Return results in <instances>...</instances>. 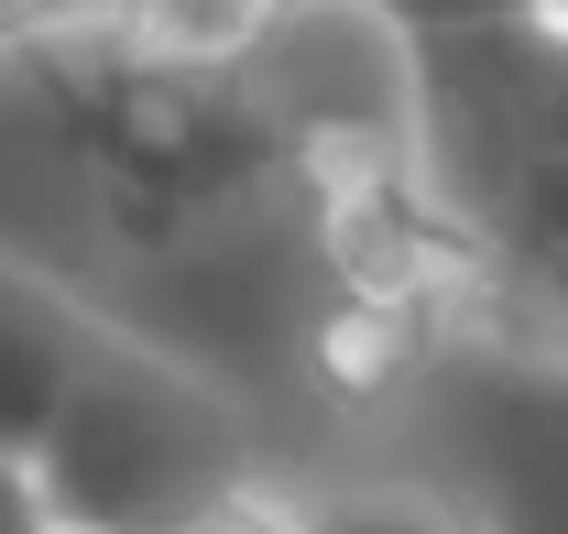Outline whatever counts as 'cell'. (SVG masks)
<instances>
[{
    "label": "cell",
    "instance_id": "obj_1",
    "mask_svg": "<svg viewBox=\"0 0 568 534\" xmlns=\"http://www.w3.org/2000/svg\"><path fill=\"white\" fill-rule=\"evenodd\" d=\"M0 284L209 382L252 437L274 403L416 393L459 306L426 197H339L230 66L121 22L0 55Z\"/></svg>",
    "mask_w": 568,
    "mask_h": 534
},
{
    "label": "cell",
    "instance_id": "obj_4",
    "mask_svg": "<svg viewBox=\"0 0 568 534\" xmlns=\"http://www.w3.org/2000/svg\"><path fill=\"white\" fill-rule=\"evenodd\" d=\"M426 403V480H448V502L470 534H568V371L525 349H437L416 371Z\"/></svg>",
    "mask_w": 568,
    "mask_h": 534
},
{
    "label": "cell",
    "instance_id": "obj_10",
    "mask_svg": "<svg viewBox=\"0 0 568 534\" xmlns=\"http://www.w3.org/2000/svg\"><path fill=\"white\" fill-rule=\"evenodd\" d=\"M0 534H44V502H33V480L0 459Z\"/></svg>",
    "mask_w": 568,
    "mask_h": 534
},
{
    "label": "cell",
    "instance_id": "obj_5",
    "mask_svg": "<svg viewBox=\"0 0 568 534\" xmlns=\"http://www.w3.org/2000/svg\"><path fill=\"white\" fill-rule=\"evenodd\" d=\"M295 534H470V513L448 502V480H426L416 459H372V469H328L306 491H284Z\"/></svg>",
    "mask_w": 568,
    "mask_h": 534
},
{
    "label": "cell",
    "instance_id": "obj_9",
    "mask_svg": "<svg viewBox=\"0 0 568 534\" xmlns=\"http://www.w3.org/2000/svg\"><path fill=\"white\" fill-rule=\"evenodd\" d=\"M121 0H0V55L11 44H55V33H99Z\"/></svg>",
    "mask_w": 568,
    "mask_h": 534
},
{
    "label": "cell",
    "instance_id": "obj_7",
    "mask_svg": "<svg viewBox=\"0 0 568 534\" xmlns=\"http://www.w3.org/2000/svg\"><path fill=\"white\" fill-rule=\"evenodd\" d=\"M416 44H448V33H503V22H536V0H383Z\"/></svg>",
    "mask_w": 568,
    "mask_h": 534
},
{
    "label": "cell",
    "instance_id": "obj_8",
    "mask_svg": "<svg viewBox=\"0 0 568 534\" xmlns=\"http://www.w3.org/2000/svg\"><path fill=\"white\" fill-rule=\"evenodd\" d=\"M164 534H295V513H284V480H241V491H219L209 513H186Z\"/></svg>",
    "mask_w": 568,
    "mask_h": 534
},
{
    "label": "cell",
    "instance_id": "obj_3",
    "mask_svg": "<svg viewBox=\"0 0 568 534\" xmlns=\"http://www.w3.org/2000/svg\"><path fill=\"white\" fill-rule=\"evenodd\" d=\"M22 480L44 502V534H164L241 480H274V469H263V437L209 382L77 328L67 403H55Z\"/></svg>",
    "mask_w": 568,
    "mask_h": 534
},
{
    "label": "cell",
    "instance_id": "obj_6",
    "mask_svg": "<svg viewBox=\"0 0 568 534\" xmlns=\"http://www.w3.org/2000/svg\"><path fill=\"white\" fill-rule=\"evenodd\" d=\"M67 360H77V317L0 284V459L11 469H33V448H44V425L67 403Z\"/></svg>",
    "mask_w": 568,
    "mask_h": 534
},
{
    "label": "cell",
    "instance_id": "obj_2",
    "mask_svg": "<svg viewBox=\"0 0 568 534\" xmlns=\"http://www.w3.org/2000/svg\"><path fill=\"white\" fill-rule=\"evenodd\" d=\"M416 186L470 338L568 371V33L503 22L416 44Z\"/></svg>",
    "mask_w": 568,
    "mask_h": 534
}]
</instances>
